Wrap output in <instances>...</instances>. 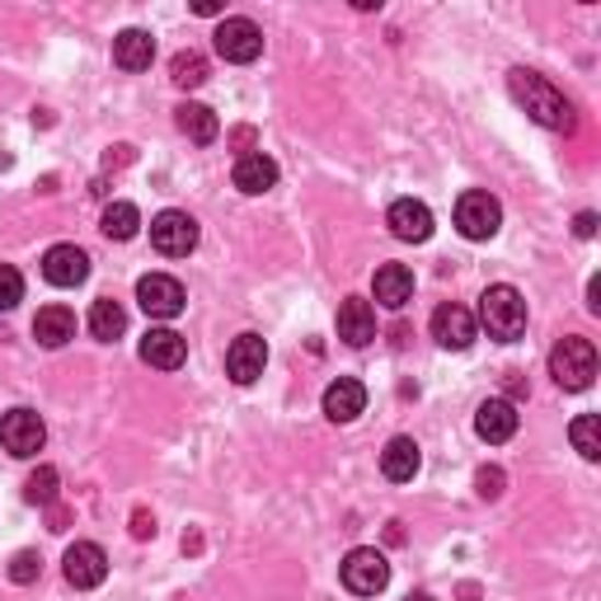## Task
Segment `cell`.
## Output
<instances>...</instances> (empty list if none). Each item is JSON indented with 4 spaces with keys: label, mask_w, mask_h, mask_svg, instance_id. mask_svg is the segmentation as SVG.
I'll return each instance as SVG.
<instances>
[{
    "label": "cell",
    "mask_w": 601,
    "mask_h": 601,
    "mask_svg": "<svg viewBox=\"0 0 601 601\" xmlns=\"http://www.w3.org/2000/svg\"><path fill=\"white\" fill-rule=\"evenodd\" d=\"M508 90H512V99H517V104H522L541 127H549V132H574V127H578L574 104H569V99H564L555 86H549L545 76L526 71V66H517V71H508Z\"/></svg>",
    "instance_id": "6da1fadb"
},
{
    "label": "cell",
    "mask_w": 601,
    "mask_h": 601,
    "mask_svg": "<svg viewBox=\"0 0 601 601\" xmlns=\"http://www.w3.org/2000/svg\"><path fill=\"white\" fill-rule=\"evenodd\" d=\"M479 320H484V329H489V339H498V343L522 339V329H526L522 292L508 287V282H494V287L479 296Z\"/></svg>",
    "instance_id": "7a4b0ae2"
},
{
    "label": "cell",
    "mask_w": 601,
    "mask_h": 601,
    "mask_svg": "<svg viewBox=\"0 0 601 601\" xmlns=\"http://www.w3.org/2000/svg\"><path fill=\"white\" fill-rule=\"evenodd\" d=\"M549 376L559 381V390H588L592 376H597V348H592V339H578V333L559 339L555 353H549Z\"/></svg>",
    "instance_id": "3957f363"
},
{
    "label": "cell",
    "mask_w": 601,
    "mask_h": 601,
    "mask_svg": "<svg viewBox=\"0 0 601 601\" xmlns=\"http://www.w3.org/2000/svg\"><path fill=\"white\" fill-rule=\"evenodd\" d=\"M339 578H343V588L353 592V597H376V592H386V582H390V564H386V555L381 549H353V555L343 559V569H339Z\"/></svg>",
    "instance_id": "277c9868"
},
{
    "label": "cell",
    "mask_w": 601,
    "mask_h": 601,
    "mask_svg": "<svg viewBox=\"0 0 601 601\" xmlns=\"http://www.w3.org/2000/svg\"><path fill=\"white\" fill-rule=\"evenodd\" d=\"M498 226H503V207H498V197L489 193H461V203H456V230L465 240H494L498 236Z\"/></svg>",
    "instance_id": "5b68a950"
},
{
    "label": "cell",
    "mask_w": 601,
    "mask_h": 601,
    "mask_svg": "<svg viewBox=\"0 0 601 601\" xmlns=\"http://www.w3.org/2000/svg\"><path fill=\"white\" fill-rule=\"evenodd\" d=\"M43 442H47V428H43V419L33 409L0 413V446H5L10 456L29 461V456H38V451H43Z\"/></svg>",
    "instance_id": "8992f818"
},
{
    "label": "cell",
    "mask_w": 601,
    "mask_h": 601,
    "mask_svg": "<svg viewBox=\"0 0 601 601\" xmlns=\"http://www.w3.org/2000/svg\"><path fill=\"white\" fill-rule=\"evenodd\" d=\"M150 245L160 249L165 259H189L197 249V222L189 212H160L156 222H150Z\"/></svg>",
    "instance_id": "52a82bcc"
},
{
    "label": "cell",
    "mask_w": 601,
    "mask_h": 601,
    "mask_svg": "<svg viewBox=\"0 0 601 601\" xmlns=\"http://www.w3.org/2000/svg\"><path fill=\"white\" fill-rule=\"evenodd\" d=\"M137 300H141V310L150 315V320H174V315H183V306H189L183 282L170 277V273H146L137 282Z\"/></svg>",
    "instance_id": "ba28073f"
},
{
    "label": "cell",
    "mask_w": 601,
    "mask_h": 601,
    "mask_svg": "<svg viewBox=\"0 0 601 601\" xmlns=\"http://www.w3.org/2000/svg\"><path fill=\"white\" fill-rule=\"evenodd\" d=\"M216 53H222L226 61H236V66L259 61L263 29L254 20H245V14H236V20H222V29H216Z\"/></svg>",
    "instance_id": "9c48e42d"
},
{
    "label": "cell",
    "mask_w": 601,
    "mask_h": 601,
    "mask_svg": "<svg viewBox=\"0 0 601 601\" xmlns=\"http://www.w3.org/2000/svg\"><path fill=\"white\" fill-rule=\"evenodd\" d=\"M263 366H269V343H263L259 333H240V339L226 348V372L236 386H254L263 376Z\"/></svg>",
    "instance_id": "30bf717a"
},
{
    "label": "cell",
    "mask_w": 601,
    "mask_h": 601,
    "mask_svg": "<svg viewBox=\"0 0 601 601\" xmlns=\"http://www.w3.org/2000/svg\"><path fill=\"white\" fill-rule=\"evenodd\" d=\"M104 578H109V555L94 541H76L71 549H66V582H71V588L90 592Z\"/></svg>",
    "instance_id": "8fae6325"
},
{
    "label": "cell",
    "mask_w": 601,
    "mask_h": 601,
    "mask_svg": "<svg viewBox=\"0 0 601 601\" xmlns=\"http://www.w3.org/2000/svg\"><path fill=\"white\" fill-rule=\"evenodd\" d=\"M432 339L451 348V353H465V348L475 343V315L456 306V300H446V306L432 310Z\"/></svg>",
    "instance_id": "7c38bea8"
},
{
    "label": "cell",
    "mask_w": 601,
    "mask_h": 601,
    "mask_svg": "<svg viewBox=\"0 0 601 601\" xmlns=\"http://www.w3.org/2000/svg\"><path fill=\"white\" fill-rule=\"evenodd\" d=\"M43 277L53 282V287H80V282L90 277V254L76 245H53L43 254Z\"/></svg>",
    "instance_id": "4fadbf2b"
},
{
    "label": "cell",
    "mask_w": 601,
    "mask_h": 601,
    "mask_svg": "<svg viewBox=\"0 0 601 601\" xmlns=\"http://www.w3.org/2000/svg\"><path fill=\"white\" fill-rule=\"evenodd\" d=\"M339 339L348 348H366V343L376 339V310H372V300H362V296L339 300Z\"/></svg>",
    "instance_id": "5bb4252c"
},
{
    "label": "cell",
    "mask_w": 601,
    "mask_h": 601,
    "mask_svg": "<svg viewBox=\"0 0 601 601\" xmlns=\"http://www.w3.org/2000/svg\"><path fill=\"white\" fill-rule=\"evenodd\" d=\"M236 189L249 193V197H259V193H269L277 189V160L273 156H263V150H249V156L236 160Z\"/></svg>",
    "instance_id": "9a60e30c"
},
{
    "label": "cell",
    "mask_w": 601,
    "mask_h": 601,
    "mask_svg": "<svg viewBox=\"0 0 601 601\" xmlns=\"http://www.w3.org/2000/svg\"><path fill=\"white\" fill-rule=\"evenodd\" d=\"M386 226L395 230L399 240H409V245H423L432 236V212L423 203H413V197H399V203L386 212Z\"/></svg>",
    "instance_id": "2e32d148"
},
{
    "label": "cell",
    "mask_w": 601,
    "mask_h": 601,
    "mask_svg": "<svg viewBox=\"0 0 601 601\" xmlns=\"http://www.w3.org/2000/svg\"><path fill=\"white\" fill-rule=\"evenodd\" d=\"M189 358V343H183V333L174 329H150L141 339V362L146 366H160V372H174Z\"/></svg>",
    "instance_id": "e0dca14e"
},
{
    "label": "cell",
    "mask_w": 601,
    "mask_h": 601,
    "mask_svg": "<svg viewBox=\"0 0 601 601\" xmlns=\"http://www.w3.org/2000/svg\"><path fill=\"white\" fill-rule=\"evenodd\" d=\"M362 409H366V386H362V381L339 376V381H333V386L325 390V413H329L333 423H353Z\"/></svg>",
    "instance_id": "ac0fdd59"
},
{
    "label": "cell",
    "mask_w": 601,
    "mask_h": 601,
    "mask_svg": "<svg viewBox=\"0 0 601 601\" xmlns=\"http://www.w3.org/2000/svg\"><path fill=\"white\" fill-rule=\"evenodd\" d=\"M372 292H376V300H381L386 310L409 306V300H413V273L405 269V263H381Z\"/></svg>",
    "instance_id": "d6986e66"
},
{
    "label": "cell",
    "mask_w": 601,
    "mask_h": 601,
    "mask_svg": "<svg viewBox=\"0 0 601 601\" xmlns=\"http://www.w3.org/2000/svg\"><path fill=\"white\" fill-rule=\"evenodd\" d=\"M475 432L484 442H508L517 432V405L512 399H484L475 413Z\"/></svg>",
    "instance_id": "ffe728a7"
},
{
    "label": "cell",
    "mask_w": 601,
    "mask_h": 601,
    "mask_svg": "<svg viewBox=\"0 0 601 601\" xmlns=\"http://www.w3.org/2000/svg\"><path fill=\"white\" fill-rule=\"evenodd\" d=\"M113 61H118L123 71H146V66L156 61V38H150L146 29H123L118 38H113Z\"/></svg>",
    "instance_id": "44dd1931"
},
{
    "label": "cell",
    "mask_w": 601,
    "mask_h": 601,
    "mask_svg": "<svg viewBox=\"0 0 601 601\" xmlns=\"http://www.w3.org/2000/svg\"><path fill=\"white\" fill-rule=\"evenodd\" d=\"M33 339H38L43 348H66L76 339V315L66 306H43L38 315H33Z\"/></svg>",
    "instance_id": "7402d4cb"
},
{
    "label": "cell",
    "mask_w": 601,
    "mask_h": 601,
    "mask_svg": "<svg viewBox=\"0 0 601 601\" xmlns=\"http://www.w3.org/2000/svg\"><path fill=\"white\" fill-rule=\"evenodd\" d=\"M419 465H423V456H419V442L413 438H390L386 451H381V470H386V479H395V484L413 479Z\"/></svg>",
    "instance_id": "603a6c76"
},
{
    "label": "cell",
    "mask_w": 601,
    "mask_h": 601,
    "mask_svg": "<svg viewBox=\"0 0 601 601\" xmlns=\"http://www.w3.org/2000/svg\"><path fill=\"white\" fill-rule=\"evenodd\" d=\"M174 123H179L183 137L197 141V146H212L216 137H222V123H216V113L207 104H179L174 109Z\"/></svg>",
    "instance_id": "cb8c5ba5"
},
{
    "label": "cell",
    "mask_w": 601,
    "mask_h": 601,
    "mask_svg": "<svg viewBox=\"0 0 601 601\" xmlns=\"http://www.w3.org/2000/svg\"><path fill=\"white\" fill-rule=\"evenodd\" d=\"M90 333H94L99 343L123 339V333H127V310H123L113 296H99L94 306H90Z\"/></svg>",
    "instance_id": "d4e9b609"
},
{
    "label": "cell",
    "mask_w": 601,
    "mask_h": 601,
    "mask_svg": "<svg viewBox=\"0 0 601 601\" xmlns=\"http://www.w3.org/2000/svg\"><path fill=\"white\" fill-rule=\"evenodd\" d=\"M99 230H104L109 240H132L141 230V212L132 207V203H113V207H104V222H99Z\"/></svg>",
    "instance_id": "484cf974"
},
{
    "label": "cell",
    "mask_w": 601,
    "mask_h": 601,
    "mask_svg": "<svg viewBox=\"0 0 601 601\" xmlns=\"http://www.w3.org/2000/svg\"><path fill=\"white\" fill-rule=\"evenodd\" d=\"M57 489H61V475L53 470V465H38L29 479H24V498L33 508H53L57 503Z\"/></svg>",
    "instance_id": "4316f807"
},
{
    "label": "cell",
    "mask_w": 601,
    "mask_h": 601,
    "mask_svg": "<svg viewBox=\"0 0 601 601\" xmlns=\"http://www.w3.org/2000/svg\"><path fill=\"white\" fill-rule=\"evenodd\" d=\"M569 438H574L582 461H597L601 456V423H597V413H578V419L569 423Z\"/></svg>",
    "instance_id": "83f0119b"
},
{
    "label": "cell",
    "mask_w": 601,
    "mask_h": 601,
    "mask_svg": "<svg viewBox=\"0 0 601 601\" xmlns=\"http://www.w3.org/2000/svg\"><path fill=\"white\" fill-rule=\"evenodd\" d=\"M170 80H174L179 90H197L207 80V57L203 53H179L170 61Z\"/></svg>",
    "instance_id": "f1b7e54d"
},
{
    "label": "cell",
    "mask_w": 601,
    "mask_h": 601,
    "mask_svg": "<svg viewBox=\"0 0 601 601\" xmlns=\"http://www.w3.org/2000/svg\"><path fill=\"white\" fill-rule=\"evenodd\" d=\"M20 300H24V277H20V269L0 263V310H14Z\"/></svg>",
    "instance_id": "f546056e"
},
{
    "label": "cell",
    "mask_w": 601,
    "mask_h": 601,
    "mask_svg": "<svg viewBox=\"0 0 601 601\" xmlns=\"http://www.w3.org/2000/svg\"><path fill=\"white\" fill-rule=\"evenodd\" d=\"M503 484H508V475L498 470V465H484V470L475 475V489H479L484 503H494V498H503Z\"/></svg>",
    "instance_id": "4dcf8cb0"
},
{
    "label": "cell",
    "mask_w": 601,
    "mask_h": 601,
    "mask_svg": "<svg viewBox=\"0 0 601 601\" xmlns=\"http://www.w3.org/2000/svg\"><path fill=\"white\" fill-rule=\"evenodd\" d=\"M38 574H43V559L33 555V549H20V555L10 559V578H14V582H33Z\"/></svg>",
    "instance_id": "1f68e13d"
},
{
    "label": "cell",
    "mask_w": 601,
    "mask_h": 601,
    "mask_svg": "<svg viewBox=\"0 0 601 601\" xmlns=\"http://www.w3.org/2000/svg\"><path fill=\"white\" fill-rule=\"evenodd\" d=\"M132 536H137V541H146V536H156V522H150V517H146V512H137V517H132Z\"/></svg>",
    "instance_id": "d6a6232c"
},
{
    "label": "cell",
    "mask_w": 601,
    "mask_h": 601,
    "mask_svg": "<svg viewBox=\"0 0 601 601\" xmlns=\"http://www.w3.org/2000/svg\"><path fill=\"white\" fill-rule=\"evenodd\" d=\"M578 236H582V240L597 236V212H582V216H578Z\"/></svg>",
    "instance_id": "836d02e7"
},
{
    "label": "cell",
    "mask_w": 601,
    "mask_h": 601,
    "mask_svg": "<svg viewBox=\"0 0 601 601\" xmlns=\"http://www.w3.org/2000/svg\"><path fill=\"white\" fill-rule=\"evenodd\" d=\"M588 310H592V315L601 310V282H597V277L588 282Z\"/></svg>",
    "instance_id": "e575fe53"
},
{
    "label": "cell",
    "mask_w": 601,
    "mask_h": 601,
    "mask_svg": "<svg viewBox=\"0 0 601 601\" xmlns=\"http://www.w3.org/2000/svg\"><path fill=\"white\" fill-rule=\"evenodd\" d=\"M193 14H203V20H212V14H222V5H212V0H197Z\"/></svg>",
    "instance_id": "d590c367"
},
{
    "label": "cell",
    "mask_w": 601,
    "mask_h": 601,
    "mask_svg": "<svg viewBox=\"0 0 601 601\" xmlns=\"http://www.w3.org/2000/svg\"><path fill=\"white\" fill-rule=\"evenodd\" d=\"M405 601H432V597H428V592H409Z\"/></svg>",
    "instance_id": "8d00e7d4"
}]
</instances>
